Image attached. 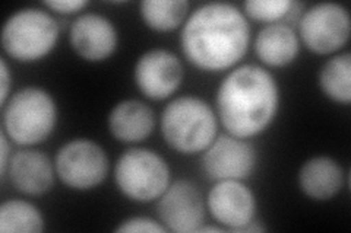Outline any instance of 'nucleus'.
Segmentation results:
<instances>
[{"instance_id": "obj_1", "label": "nucleus", "mask_w": 351, "mask_h": 233, "mask_svg": "<svg viewBox=\"0 0 351 233\" xmlns=\"http://www.w3.org/2000/svg\"><path fill=\"white\" fill-rule=\"evenodd\" d=\"M250 25L232 3H205L192 12L182 28L180 47L195 68L221 72L236 66L246 54Z\"/></svg>"}, {"instance_id": "obj_2", "label": "nucleus", "mask_w": 351, "mask_h": 233, "mask_svg": "<svg viewBox=\"0 0 351 233\" xmlns=\"http://www.w3.org/2000/svg\"><path fill=\"white\" fill-rule=\"evenodd\" d=\"M280 108V90L274 76L255 64L230 72L217 92V111L228 135L250 139L265 131Z\"/></svg>"}, {"instance_id": "obj_3", "label": "nucleus", "mask_w": 351, "mask_h": 233, "mask_svg": "<svg viewBox=\"0 0 351 233\" xmlns=\"http://www.w3.org/2000/svg\"><path fill=\"white\" fill-rule=\"evenodd\" d=\"M217 115L197 96L176 98L161 114L164 140L176 152L196 154L208 149L217 137Z\"/></svg>"}, {"instance_id": "obj_4", "label": "nucleus", "mask_w": 351, "mask_h": 233, "mask_svg": "<svg viewBox=\"0 0 351 233\" xmlns=\"http://www.w3.org/2000/svg\"><path fill=\"white\" fill-rule=\"evenodd\" d=\"M3 108V131L19 146L43 143L51 136L58 123L56 102L41 87H24Z\"/></svg>"}, {"instance_id": "obj_5", "label": "nucleus", "mask_w": 351, "mask_h": 233, "mask_svg": "<svg viewBox=\"0 0 351 233\" xmlns=\"http://www.w3.org/2000/svg\"><path fill=\"white\" fill-rule=\"evenodd\" d=\"M59 40V25L46 10L21 9L10 15L2 29V47L10 59L38 61L49 55Z\"/></svg>"}, {"instance_id": "obj_6", "label": "nucleus", "mask_w": 351, "mask_h": 233, "mask_svg": "<svg viewBox=\"0 0 351 233\" xmlns=\"http://www.w3.org/2000/svg\"><path fill=\"white\" fill-rule=\"evenodd\" d=\"M170 180L169 163L149 149L126 150L114 168V181L120 193L138 203L158 200L169 188Z\"/></svg>"}, {"instance_id": "obj_7", "label": "nucleus", "mask_w": 351, "mask_h": 233, "mask_svg": "<svg viewBox=\"0 0 351 233\" xmlns=\"http://www.w3.org/2000/svg\"><path fill=\"white\" fill-rule=\"evenodd\" d=\"M59 180L76 191H88L100 185L108 172V158L100 144L76 139L59 149L54 158Z\"/></svg>"}, {"instance_id": "obj_8", "label": "nucleus", "mask_w": 351, "mask_h": 233, "mask_svg": "<svg viewBox=\"0 0 351 233\" xmlns=\"http://www.w3.org/2000/svg\"><path fill=\"white\" fill-rule=\"evenodd\" d=\"M351 19L348 10L338 3H317L304 10L299 20V34L307 50L332 54L350 40Z\"/></svg>"}, {"instance_id": "obj_9", "label": "nucleus", "mask_w": 351, "mask_h": 233, "mask_svg": "<svg viewBox=\"0 0 351 233\" xmlns=\"http://www.w3.org/2000/svg\"><path fill=\"white\" fill-rule=\"evenodd\" d=\"M256 150L246 139L219 136L204 150L202 168L213 181L246 180L255 171Z\"/></svg>"}, {"instance_id": "obj_10", "label": "nucleus", "mask_w": 351, "mask_h": 233, "mask_svg": "<svg viewBox=\"0 0 351 233\" xmlns=\"http://www.w3.org/2000/svg\"><path fill=\"white\" fill-rule=\"evenodd\" d=\"M157 213L162 226L167 230L195 233L205 221L202 194L188 180L176 181L158 198Z\"/></svg>"}, {"instance_id": "obj_11", "label": "nucleus", "mask_w": 351, "mask_h": 233, "mask_svg": "<svg viewBox=\"0 0 351 233\" xmlns=\"http://www.w3.org/2000/svg\"><path fill=\"white\" fill-rule=\"evenodd\" d=\"M134 79L141 94L154 101H161L179 90L183 81V64L171 51L154 49L138 59Z\"/></svg>"}, {"instance_id": "obj_12", "label": "nucleus", "mask_w": 351, "mask_h": 233, "mask_svg": "<svg viewBox=\"0 0 351 233\" xmlns=\"http://www.w3.org/2000/svg\"><path fill=\"white\" fill-rule=\"evenodd\" d=\"M206 207L218 223L240 232L255 219L256 198L241 181H217L208 194Z\"/></svg>"}, {"instance_id": "obj_13", "label": "nucleus", "mask_w": 351, "mask_h": 233, "mask_svg": "<svg viewBox=\"0 0 351 233\" xmlns=\"http://www.w3.org/2000/svg\"><path fill=\"white\" fill-rule=\"evenodd\" d=\"M69 41L73 51L81 59L98 63L114 54L119 34L108 18L98 14H82L73 20Z\"/></svg>"}, {"instance_id": "obj_14", "label": "nucleus", "mask_w": 351, "mask_h": 233, "mask_svg": "<svg viewBox=\"0 0 351 233\" xmlns=\"http://www.w3.org/2000/svg\"><path fill=\"white\" fill-rule=\"evenodd\" d=\"M9 180L16 190L27 195H43L54 185V165L40 150H19L9 163Z\"/></svg>"}, {"instance_id": "obj_15", "label": "nucleus", "mask_w": 351, "mask_h": 233, "mask_svg": "<svg viewBox=\"0 0 351 233\" xmlns=\"http://www.w3.org/2000/svg\"><path fill=\"white\" fill-rule=\"evenodd\" d=\"M156 127V114L144 102L126 99L119 102L108 115V130L123 143H138L151 136Z\"/></svg>"}, {"instance_id": "obj_16", "label": "nucleus", "mask_w": 351, "mask_h": 233, "mask_svg": "<svg viewBox=\"0 0 351 233\" xmlns=\"http://www.w3.org/2000/svg\"><path fill=\"white\" fill-rule=\"evenodd\" d=\"M344 185V172L338 162L328 156L306 161L299 171V187L304 195L316 202L335 197Z\"/></svg>"}, {"instance_id": "obj_17", "label": "nucleus", "mask_w": 351, "mask_h": 233, "mask_svg": "<svg viewBox=\"0 0 351 233\" xmlns=\"http://www.w3.org/2000/svg\"><path fill=\"white\" fill-rule=\"evenodd\" d=\"M259 60L271 68H284L295 60L300 51V41L295 31L287 24L263 27L255 40Z\"/></svg>"}, {"instance_id": "obj_18", "label": "nucleus", "mask_w": 351, "mask_h": 233, "mask_svg": "<svg viewBox=\"0 0 351 233\" xmlns=\"http://www.w3.org/2000/svg\"><path fill=\"white\" fill-rule=\"evenodd\" d=\"M189 8L186 0H145L141 3V16L151 29L170 32L184 24Z\"/></svg>"}, {"instance_id": "obj_19", "label": "nucleus", "mask_w": 351, "mask_h": 233, "mask_svg": "<svg viewBox=\"0 0 351 233\" xmlns=\"http://www.w3.org/2000/svg\"><path fill=\"white\" fill-rule=\"evenodd\" d=\"M322 92L338 104L351 101V54L343 53L329 59L319 72Z\"/></svg>"}, {"instance_id": "obj_20", "label": "nucleus", "mask_w": 351, "mask_h": 233, "mask_svg": "<svg viewBox=\"0 0 351 233\" xmlns=\"http://www.w3.org/2000/svg\"><path fill=\"white\" fill-rule=\"evenodd\" d=\"M43 230L44 219L34 204L24 200H8L0 206V232L40 233Z\"/></svg>"}, {"instance_id": "obj_21", "label": "nucleus", "mask_w": 351, "mask_h": 233, "mask_svg": "<svg viewBox=\"0 0 351 233\" xmlns=\"http://www.w3.org/2000/svg\"><path fill=\"white\" fill-rule=\"evenodd\" d=\"M291 3L290 0H249L243 3V9L249 18L269 25L287 18Z\"/></svg>"}, {"instance_id": "obj_22", "label": "nucleus", "mask_w": 351, "mask_h": 233, "mask_svg": "<svg viewBox=\"0 0 351 233\" xmlns=\"http://www.w3.org/2000/svg\"><path fill=\"white\" fill-rule=\"evenodd\" d=\"M116 232H147V233H161V232H167V229L162 226L161 221H156L149 217H130L125 221H122V225L116 228Z\"/></svg>"}, {"instance_id": "obj_23", "label": "nucleus", "mask_w": 351, "mask_h": 233, "mask_svg": "<svg viewBox=\"0 0 351 233\" xmlns=\"http://www.w3.org/2000/svg\"><path fill=\"white\" fill-rule=\"evenodd\" d=\"M44 6L62 15H73L84 10L88 6V2L86 0H51V2L44 3Z\"/></svg>"}, {"instance_id": "obj_24", "label": "nucleus", "mask_w": 351, "mask_h": 233, "mask_svg": "<svg viewBox=\"0 0 351 233\" xmlns=\"http://www.w3.org/2000/svg\"><path fill=\"white\" fill-rule=\"evenodd\" d=\"M0 76H2V105L5 107L8 102V96H9V91H10V85H12V76H10L8 63L5 59L0 60Z\"/></svg>"}, {"instance_id": "obj_25", "label": "nucleus", "mask_w": 351, "mask_h": 233, "mask_svg": "<svg viewBox=\"0 0 351 233\" xmlns=\"http://www.w3.org/2000/svg\"><path fill=\"white\" fill-rule=\"evenodd\" d=\"M0 140H2V152H0L2 153V158H0V174H2V176H6L10 159H12V152H10L9 137L6 136L5 131L2 133V137H0Z\"/></svg>"}, {"instance_id": "obj_26", "label": "nucleus", "mask_w": 351, "mask_h": 233, "mask_svg": "<svg viewBox=\"0 0 351 233\" xmlns=\"http://www.w3.org/2000/svg\"><path fill=\"white\" fill-rule=\"evenodd\" d=\"M223 230V228H215V226H201L199 228V230H197V233L199 232H221Z\"/></svg>"}]
</instances>
